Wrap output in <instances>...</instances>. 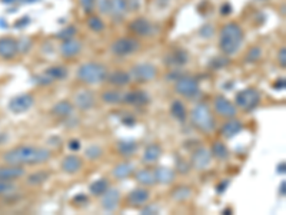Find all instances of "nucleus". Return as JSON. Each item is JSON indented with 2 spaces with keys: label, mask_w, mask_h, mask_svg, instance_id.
Here are the masks:
<instances>
[{
  "label": "nucleus",
  "mask_w": 286,
  "mask_h": 215,
  "mask_svg": "<svg viewBox=\"0 0 286 215\" xmlns=\"http://www.w3.org/2000/svg\"><path fill=\"white\" fill-rule=\"evenodd\" d=\"M211 161H212V154H211V151H208L205 148H199L192 154V165L199 171L209 167Z\"/></svg>",
  "instance_id": "2eb2a0df"
},
{
  "label": "nucleus",
  "mask_w": 286,
  "mask_h": 215,
  "mask_svg": "<svg viewBox=\"0 0 286 215\" xmlns=\"http://www.w3.org/2000/svg\"><path fill=\"white\" fill-rule=\"evenodd\" d=\"M128 12V3L126 0H110V14L116 19L123 17Z\"/></svg>",
  "instance_id": "c85d7f7f"
},
{
  "label": "nucleus",
  "mask_w": 286,
  "mask_h": 215,
  "mask_svg": "<svg viewBox=\"0 0 286 215\" xmlns=\"http://www.w3.org/2000/svg\"><path fill=\"white\" fill-rule=\"evenodd\" d=\"M24 175V168L20 165H10V167H0V181L13 182L14 179L22 178Z\"/></svg>",
  "instance_id": "6ab92c4d"
},
{
  "label": "nucleus",
  "mask_w": 286,
  "mask_h": 215,
  "mask_svg": "<svg viewBox=\"0 0 286 215\" xmlns=\"http://www.w3.org/2000/svg\"><path fill=\"white\" fill-rule=\"evenodd\" d=\"M153 172H155L156 182L163 184V185H169V184H172V182H173V179H175V172H173L170 168L157 167Z\"/></svg>",
  "instance_id": "5701e85b"
},
{
  "label": "nucleus",
  "mask_w": 286,
  "mask_h": 215,
  "mask_svg": "<svg viewBox=\"0 0 286 215\" xmlns=\"http://www.w3.org/2000/svg\"><path fill=\"white\" fill-rule=\"evenodd\" d=\"M120 201V192L116 188H109L103 195H102V208L107 213H113Z\"/></svg>",
  "instance_id": "4468645a"
},
{
  "label": "nucleus",
  "mask_w": 286,
  "mask_h": 215,
  "mask_svg": "<svg viewBox=\"0 0 286 215\" xmlns=\"http://www.w3.org/2000/svg\"><path fill=\"white\" fill-rule=\"evenodd\" d=\"M122 102H125L128 105H133V107H143V105L149 104V96L143 91H132L123 95Z\"/></svg>",
  "instance_id": "f3484780"
},
{
  "label": "nucleus",
  "mask_w": 286,
  "mask_h": 215,
  "mask_svg": "<svg viewBox=\"0 0 286 215\" xmlns=\"http://www.w3.org/2000/svg\"><path fill=\"white\" fill-rule=\"evenodd\" d=\"M50 151L42 146H33V145H23L13 148L7 151L3 159L9 165H37L45 164L50 159Z\"/></svg>",
  "instance_id": "f257e3e1"
},
{
  "label": "nucleus",
  "mask_w": 286,
  "mask_h": 215,
  "mask_svg": "<svg viewBox=\"0 0 286 215\" xmlns=\"http://www.w3.org/2000/svg\"><path fill=\"white\" fill-rule=\"evenodd\" d=\"M175 91L185 98H195L199 95V82L192 76H180L175 84Z\"/></svg>",
  "instance_id": "6e6552de"
},
{
  "label": "nucleus",
  "mask_w": 286,
  "mask_h": 215,
  "mask_svg": "<svg viewBox=\"0 0 286 215\" xmlns=\"http://www.w3.org/2000/svg\"><path fill=\"white\" fill-rule=\"evenodd\" d=\"M107 78V69L102 63L89 62L83 63L77 69V79L87 85H97L105 82Z\"/></svg>",
  "instance_id": "7ed1b4c3"
},
{
  "label": "nucleus",
  "mask_w": 286,
  "mask_h": 215,
  "mask_svg": "<svg viewBox=\"0 0 286 215\" xmlns=\"http://www.w3.org/2000/svg\"><path fill=\"white\" fill-rule=\"evenodd\" d=\"M87 197L86 195H76L74 198H73V203L74 204H87Z\"/></svg>",
  "instance_id": "603ef678"
},
{
  "label": "nucleus",
  "mask_w": 286,
  "mask_h": 215,
  "mask_svg": "<svg viewBox=\"0 0 286 215\" xmlns=\"http://www.w3.org/2000/svg\"><path fill=\"white\" fill-rule=\"evenodd\" d=\"M95 3L96 0H80V4H82V7H83V10L86 13H90L93 10Z\"/></svg>",
  "instance_id": "37998d69"
},
{
  "label": "nucleus",
  "mask_w": 286,
  "mask_h": 215,
  "mask_svg": "<svg viewBox=\"0 0 286 215\" xmlns=\"http://www.w3.org/2000/svg\"><path fill=\"white\" fill-rule=\"evenodd\" d=\"M279 192H281L282 195H285L286 194V182L285 181H282V184H281V187H279Z\"/></svg>",
  "instance_id": "4d7b16f0"
},
{
  "label": "nucleus",
  "mask_w": 286,
  "mask_h": 215,
  "mask_svg": "<svg viewBox=\"0 0 286 215\" xmlns=\"http://www.w3.org/2000/svg\"><path fill=\"white\" fill-rule=\"evenodd\" d=\"M19 53V42L13 37H1L0 39V58L12 59Z\"/></svg>",
  "instance_id": "f8f14e48"
},
{
  "label": "nucleus",
  "mask_w": 286,
  "mask_h": 215,
  "mask_svg": "<svg viewBox=\"0 0 286 215\" xmlns=\"http://www.w3.org/2000/svg\"><path fill=\"white\" fill-rule=\"evenodd\" d=\"M87 26H89V29L92 30V32H102L103 29H105V23H103V20L100 19V17H97V16H90L89 19H87Z\"/></svg>",
  "instance_id": "e433bc0d"
},
{
  "label": "nucleus",
  "mask_w": 286,
  "mask_h": 215,
  "mask_svg": "<svg viewBox=\"0 0 286 215\" xmlns=\"http://www.w3.org/2000/svg\"><path fill=\"white\" fill-rule=\"evenodd\" d=\"M69 149L71 151H79L80 149V142L77 139H72L69 142Z\"/></svg>",
  "instance_id": "3c124183"
},
{
  "label": "nucleus",
  "mask_w": 286,
  "mask_h": 215,
  "mask_svg": "<svg viewBox=\"0 0 286 215\" xmlns=\"http://www.w3.org/2000/svg\"><path fill=\"white\" fill-rule=\"evenodd\" d=\"M99 6L103 13H110V0H99Z\"/></svg>",
  "instance_id": "a18cd8bd"
},
{
  "label": "nucleus",
  "mask_w": 286,
  "mask_h": 215,
  "mask_svg": "<svg viewBox=\"0 0 286 215\" xmlns=\"http://www.w3.org/2000/svg\"><path fill=\"white\" fill-rule=\"evenodd\" d=\"M106 81H109V84L115 85V86H125L131 82V75L123 71H115L112 73H107Z\"/></svg>",
  "instance_id": "b1692460"
},
{
  "label": "nucleus",
  "mask_w": 286,
  "mask_h": 215,
  "mask_svg": "<svg viewBox=\"0 0 286 215\" xmlns=\"http://www.w3.org/2000/svg\"><path fill=\"white\" fill-rule=\"evenodd\" d=\"M178 169L182 172V174H185V172H188V171H189V164H186L185 161H179Z\"/></svg>",
  "instance_id": "8fccbe9b"
},
{
  "label": "nucleus",
  "mask_w": 286,
  "mask_h": 215,
  "mask_svg": "<svg viewBox=\"0 0 286 215\" xmlns=\"http://www.w3.org/2000/svg\"><path fill=\"white\" fill-rule=\"evenodd\" d=\"M149 198H150V192L146 188H136L128 194V204L131 207H143L149 201Z\"/></svg>",
  "instance_id": "a211bd4d"
},
{
  "label": "nucleus",
  "mask_w": 286,
  "mask_h": 215,
  "mask_svg": "<svg viewBox=\"0 0 286 215\" xmlns=\"http://www.w3.org/2000/svg\"><path fill=\"white\" fill-rule=\"evenodd\" d=\"M82 50V43L79 40H76L74 37H71V39H65L63 43L60 45V53L63 58H74L80 53Z\"/></svg>",
  "instance_id": "dca6fc26"
},
{
  "label": "nucleus",
  "mask_w": 286,
  "mask_h": 215,
  "mask_svg": "<svg viewBox=\"0 0 286 215\" xmlns=\"http://www.w3.org/2000/svg\"><path fill=\"white\" fill-rule=\"evenodd\" d=\"M16 190V187L13 185L12 182H9V181H0V197L1 195H7V194H10Z\"/></svg>",
  "instance_id": "a19ab883"
},
{
  "label": "nucleus",
  "mask_w": 286,
  "mask_h": 215,
  "mask_svg": "<svg viewBox=\"0 0 286 215\" xmlns=\"http://www.w3.org/2000/svg\"><path fill=\"white\" fill-rule=\"evenodd\" d=\"M235 101H236V105L239 108L250 112L261 104V94L255 88H248V89H243V91L238 92Z\"/></svg>",
  "instance_id": "39448f33"
},
{
  "label": "nucleus",
  "mask_w": 286,
  "mask_h": 215,
  "mask_svg": "<svg viewBox=\"0 0 286 215\" xmlns=\"http://www.w3.org/2000/svg\"><path fill=\"white\" fill-rule=\"evenodd\" d=\"M76 35V27H73V26H69V27H66L63 32H60L59 37H63V40L65 39H71V37H73V36Z\"/></svg>",
  "instance_id": "79ce46f5"
},
{
  "label": "nucleus",
  "mask_w": 286,
  "mask_h": 215,
  "mask_svg": "<svg viewBox=\"0 0 286 215\" xmlns=\"http://www.w3.org/2000/svg\"><path fill=\"white\" fill-rule=\"evenodd\" d=\"M139 42L133 37H120V39H116L112 46H110V50L113 55L116 56H129L132 53H135L138 49H139Z\"/></svg>",
  "instance_id": "0eeeda50"
},
{
  "label": "nucleus",
  "mask_w": 286,
  "mask_h": 215,
  "mask_svg": "<svg viewBox=\"0 0 286 215\" xmlns=\"http://www.w3.org/2000/svg\"><path fill=\"white\" fill-rule=\"evenodd\" d=\"M95 94H93L92 91H89V89H83V91H80V92H77V94L74 95V105L79 108V109H82V110L92 109V108L95 107Z\"/></svg>",
  "instance_id": "ddd939ff"
},
{
  "label": "nucleus",
  "mask_w": 286,
  "mask_h": 215,
  "mask_svg": "<svg viewBox=\"0 0 286 215\" xmlns=\"http://www.w3.org/2000/svg\"><path fill=\"white\" fill-rule=\"evenodd\" d=\"M211 154H212L216 159H219V161H226L227 158H229V151H227L226 145L223 142H214V145H212Z\"/></svg>",
  "instance_id": "473e14b6"
},
{
  "label": "nucleus",
  "mask_w": 286,
  "mask_h": 215,
  "mask_svg": "<svg viewBox=\"0 0 286 215\" xmlns=\"http://www.w3.org/2000/svg\"><path fill=\"white\" fill-rule=\"evenodd\" d=\"M261 56H262V49L255 46V48H252L249 52H248L246 60H248V62H256L258 59H261Z\"/></svg>",
  "instance_id": "ea45409f"
},
{
  "label": "nucleus",
  "mask_w": 286,
  "mask_h": 215,
  "mask_svg": "<svg viewBox=\"0 0 286 215\" xmlns=\"http://www.w3.org/2000/svg\"><path fill=\"white\" fill-rule=\"evenodd\" d=\"M170 113L172 116L179 122H185L186 116H188V112H186V108L185 105L180 102V101H175L172 105H170Z\"/></svg>",
  "instance_id": "c756f323"
},
{
  "label": "nucleus",
  "mask_w": 286,
  "mask_h": 215,
  "mask_svg": "<svg viewBox=\"0 0 286 215\" xmlns=\"http://www.w3.org/2000/svg\"><path fill=\"white\" fill-rule=\"evenodd\" d=\"M226 187H227V182H225V184L222 182V184H220V185H219V187L216 188V191H217V194H222V192L226 190Z\"/></svg>",
  "instance_id": "5fc2aeb1"
},
{
  "label": "nucleus",
  "mask_w": 286,
  "mask_h": 215,
  "mask_svg": "<svg viewBox=\"0 0 286 215\" xmlns=\"http://www.w3.org/2000/svg\"><path fill=\"white\" fill-rule=\"evenodd\" d=\"M83 167V161L77 155H68L62 161V169L66 174H77Z\"/></svg>",
  "instance_id": "aec40b11"
},
{
  "label": "nucleus",
  "mask_w": 286,
  "mask_h": 215,
  "mask_svg": "<svg viewBox=\"0 0 286 215\" xmlns=\"http://www.w3.org/2000/svg\"><path fill=\"white\" fill-rule=\"evenodd\" d=\"M162 156V148L157 143H152L149 146H146L144 152H143L142 161L146 164H155L156 161H159V158Z\"/></svg>",
  "instance_id": "4be33fe9"
},
{
  "label": "nucleus",
  "mask_w": 286,
  "mask_h": 215,
  "mask_svg": "<svg viewBox=\"0 0 286 215\" xmlns=\"http://www.w3.org/2000/svg\"><path fill=\"white\" fill-rule=\"evenodd\" d=\"M230 10H232V9H230V6H229V4H225V6H222V10H220V13H222V14H227V13H230Z\"/></svg>",
  "instance_id": "6e6d98bb"
},
{
  "label": "nucleus",
  "mask_w": 286,
  "mask_h": 215,
  "mask_svg": "<svg viewBox=\"0 0 286 215\" xmlns=\"http://www.w3.org/2000/svg\"><path fill=\"white\" fill-rule=\"evenodd\" d=\"M43 73L52 81V84L55 81H63V79L68 78V69L65 66H52V68L46 69Z\"/></svg>",
  "instance_id": "bb28decb"
},
{
  "label": "nucleus",
  "mask_w": 286,
  "mask_h": 215,
  "mask_svg": "<svg viewBox=\"0 0 286 215\" xmlns=\"http://www.w3.org/2000/svg\"><path fill=\"white\" fill-rule=\"evenodd\" d=\"M214 107L216 113L220 115V116H223V118H233V116H236V113H238L236 107H235L227 98H225V96H216Z\"/></svg>",
  "instance_id": "9d476101"
},
{
  "label": "nucleus",
  "mask_w": 286,
  "mask_h": 215,
  "mask_svg": "<svg viewBox=\"0 0 286 215\" xmlns=\"http://www.w3.org/2000/svg\"><path fill=\"white\" fill-rule=\"evenodd\" d=\"M192 122L193 125L199 129V131L209 133V132L214 131L216 122L214 118L212 116L211 108L208 107L206 104H198L196 107L192 109Z\"/></svg>",
  "instance_id": "20e7f679"
},
{
  "label": "nucleus",
  "mask_w": 286,
  "mask_h": 215,
  "mask_svg": "<svg viewBox=\"0 0 286 215\" xmlns=\"http://www.w3.org/2000/svg\"><path fill=\"white\" fill-rule=\"evenodd\" d=\"M278 172H279V174H285V164H281V165H279Z\"/></svg>",
  "instance_id": "bf43d9fd"
},
{
  "label": "nucleus",
  "mask_w": 286,
  "mask_h": 215,
  "mask_svg": "<svg viewBox=\"0 0 286 215\" xmlns=\"http://www.w3.org/2000/svg\"><path fill=\"white\" fill-rule=\"evenodd\" d=\"M243 43V30L238 23H226L219 36V48L223 52V55L230 56L238 53L239 49L242 48Z\"/></svg>",
  "instance_id": "f03ea898"
},
{
  "label": "nucleus",
  "mask_w": 286,
  "mask_h": 215,
  "mask_svg": "<svg viewBox=\"0 0 286 215\" xmlns=\"http://www.w3.org/2000/svg\"><path fill=\"white\" fill-rule=\"evenodd\" d=\"M3 1H7V3H9V1H13V0H3Z\"/></svg>",
  "instance_id": "680f3d73"
},
{
  "label": "nucleus",
  "mask_w": 286,
  "mask_h": 215,
  "mask_svg": "<svg viewBox=\"0 0 286 215\" xmlns=\"http://www.w3.org/2000/svg\"><path fill=\"white\" fill-rule=\"evenodd\" d=\"M230 213H232V210H230V208H226V210L223 211V214H226V215H229Z\"/></svg>",
  "instance_id": "052dcab7"
},
{
  "label": "nucleus",
  "mask_w": 286,
  "mask_h": 215,
  "mask_svg": "<svg viewBox=\"0 0 286 215\" xmlns=\"http://www.w3.org/2000/svg\"><path fill=\"white\" fill-rule=\"evenodd\" d=\"M129 75H131V79H133L135 82L146 84V82H150L155 79L157 69L152 63H138L132 68Z\"/></svg>",
  "instance_id": "423d86ee"
},
{
  "label": "nucleus",
  "mask_w": 286,
  "mask_h": 215,
  "mask_svg": "<svg viewBox=\"0 0 286 215\" xmlns=\"http://www.w3.org/2000/svg\"><path fill=\"white\" fill-rule=\"evenodd\" d=\"M35 105V99L32 95H23L14 96L13 99H10L9 102V109L12 110L13 113H24L29 109H32V107Z\"/></svg>",
  "instance_id": "1a4fd4ad"
},
{
  "label": "nucleus",
  "mask_w": 286,
  "mask_h": 215,
  "mask_svg": "<svg viewBox=\"0 0 286 215\" xmlns=\"http://www.w3.org/2000/svg\"><path fill=\"white\" fill-rule=\"evenodd\" d=\"M278 59H279V63H281V66L282 68H286V49L282 48L279 50V56H278Z\"/></svg>",
  "instance_id": "de8ad7c7"
},
{
  "label": "nucleus",
  "mask_w": 286,
  "mask_h": 215,
  "mask_svg": "<svg viewBox=\"0 0 286 215\" xmlns=\"http://www.w3.org/2000/svg\"><path fill=\"white\" fill-rule=\"evenodd\" d=\"M135 179L141 184V185H147V187H152L156 184L155 172L150 171V169H141L135 174Z\"/></svg>",
  "instance_id": "a878e982"
},
{
  "label": "nucleus",
  "mask_w": 286,
  "mask_h": 215,
  "mask_svg": "<svg viewBox=\"0 0 286 215\" xmlns=\"http://www.w3.org/2000/svg\"><path fill=\"white\" fill-rule=\"evenodd\" d=\"M123 123L131 126V125H135V119L133 118H126V119H123Z\"/></svg>",
  "instance_id": "13d9d810"
},
{
  "label": "nucleus",
  "mask_w": 286,
  "mask_h": 215,
  "mask_svg": "<svg viewBox=\"0 0 286 215\" xmlns=\"http://www.w3.org/2000/svg\"><path fill=\"white\" fill-rule=\"evenodd\" d=\"M73 110H74V107L72 105L69 101H60V102H58L55 107L52 108L53 115H56V116H59V118H68V116H71L72 113H73Z\"/></svg>",
  "instance_id": "393cba45"
},
{
  "label": "nucleus",
  "mask_w": 286,
  "mask_h": 215,
  "mask_svg": "<svg viewBox=\"0 0 286 215\" xmlns=\"http://www.w3.org/2000/svg\"><path fill=\"white\" fill-rule=\"evenodd\" d=\"M226 63H227L226 58H216V59H214V62H211V66H214V69H219V68L226 66Z\"/></svg>",
  "instance_id": "c03bdc74"
},
{
  "label": "nucleus",
  "mask_w": 286,
  "mask_h": 215,
  "mask_svg": "<svg viewBox=\"0 0 286 215\" xmlns=\"http://www.w3.org/2000/svg\"><path fill=\"white\" fill-rule=\"evenodd\" d=\"M274 88L276 89V91H284L286 88V81H285V78H281V79H278L276 82L274 84Z\"/></svg>",
  "instance_id": "09e8293b"
},
{
  "label": "nucleus",
  "mask_w": 286,
  "mask_h": 215,
  "mask_svg": "<svg viewBox=\"0 0 286 215\" xmlns=\"http://www.w3.org/2000/svg\"><path fill=\"white\" fill-rule=\"evenodd\" d=\"M128 3V10H138L141 6V0H126Z\"/></svg>",
  "instance_id": "49530a36"
},
{
  "label": "nucleus",
  "mask_w": 286,
  "mask_h": 215,
  "mask_svg": "<svg viewBox=\"0 0 286 215\" xmlns=\"http://www.w3.org/2000/svg\"><path fill=\"white\" fill-rule=\"evenodd\" d=\"M103 154V151H102V148L99 146V145H96V143H92V145H89L87 148H86V151H84V155L87 159H90V161H96V159H99L100 156Z\"/></svg>",
  "instance_id": "c9c22d12"
},
{
  "label": "nucleus",
  "mask_w": 286,
  "mask_h": 215,
  "mask_svg": "<svg viewBox=\"0 0 286 215\" xmlns=\"http://www.w3.org/2000/svg\"><path fill=\"white\" fill-rule=\"evenodd\" d=\"M118 151L120 155L132 156L136 154L138 151V143L135 141H120L118 142Z\"/></svg>",
  "instance_id": "7c9ffc66"
},
{
  "label": "nucleus",
  "mask_w": 286,
  "mask_h": 215,
  "mask_svg": "<svg viewBox=\"0 0 286 215\" xmlns=\"http://www.w3.org/2000/svg\"><path fill=\"white\" fill-rule=\"evenodd\" d=\"M122 98L123 95L118 92V91H106L102 94V101L105 104H109V105H116V104H120L122 102Z\"/></svg>",
  "instance_id": "f704fd0d"
},
{
  "label": "nucleus",
  "mask_w": 286,
  "mask_h": 215,
  "mask_svg": "<svg viewBox=\"0 0 286 215\" xmlns=\"http://www.w3.org/2000/svg\"><path fill=\"white\" fill-rule=\"evenodd\" d=\"M169 62L172 63V65H175V66H182V65H185L186 62H188V55L185 53V52H175V53H172V56L169 58Z\"/></svg>",
  "instance_id": "4c0bfd02"
},
{
  "label": "nucleus",
  "mask_w": 286,
  "mask_h": 215,
  "mask_svg": "<svg viewBox=\"0 0 286 215\" xmlns=\"http://www.w3.org/2000/svg\"><path fill=\"white\" fill-rule=\"evenodd\" d=\"M49 178H50V174L48 171H37V172H33L27 177V184L29 185H42Z\"/></svg>",
  "instance_id": "72a5a7b5"
},
{
  "label": "nucleus",
  "mask_w": 286,
  "mask_h": 215,
  "mask_svg": "<svg viewBox=\"0 0 286 215\" xmlns=\"http://www.w3.org/2000/svg\"><path fill=\"white\" fill-rule=\"evenodd\" d=\"M191 194H192L191 188H188V187H179L176 190H173L172 197H173L175 200H178V201H183V200L189 198Z\"/></svg>",
  "instance_id": "58836bf2"
},
{
  "label": "nucleus",
  "mask_w": 286,
  "mask_h": 215,
  "mask_svg": "<svg viewBox=\"0 0 286 215\" xmlns=\"http://www.w3.org/2000/svg\"><path fill=\"white\" fill-rule=\"evenodd\" d=\"M133 169H135L133 164H131V162H122V164H119V165L115 167V169H113V175H115L118 179L128 178L132 172H133Z\"/></svg>",
  "instance_id": "2f4dec72"
},
{
  "label": "nucleus",
  "mask_w": 286,
  "mask_h": 215,
  "mask_svg": "<svg viewBox=\"0 0 286 215\" xmlns=\"http://www.w3.org/2000/svg\"><path fill=\"white\" fill-rule=\"evenodd\" d=\"M155 214V213H157V210L156 208H153V207H149V208H143L142 210V214Z\"/></svg>",
  "instance_id": "864d4df0"
},
{
  "label": "nucleus",
  "mask_w": 286,
  "mask_h": 215,
  "mask_svg": "<svg viewBox=\"0 0 286 215\" xmlns=\"http://www.w3.org/2000/svg\"><path fill=\"white\" fill-rule=\"evenodd\" d=\"M109 188H110L109 181L105 178H100V179H96L95 182H92V184H90L89 191H90L92 195H95V197H102V195H103V194H105Z\"/></svg>",
  "instance_id": "cd10ccee"
},
{
  "label": "nucleus",
  "mask_w": 286,
  "mask_h": 215,
  "mask_svg": "<svg viewBox=\"0 0 286 215\" xmlns=\"http://www.w3.org/2000/svg\"><path fill=\"white\" fill-rule=\"evenodd\" d=\"M129 29L138 36H150L155 33V24L146 17H136L129 23Z\"/></svg>",
  "instance_id": "9b49d317"
},
{
  "label": "nucleus",
  "mask_w": 286,
  "mask_h": 215,
  "mask_svg": "<svg viewBox=\"0 0 286 215\" xmlns=\"http://www.w3.org/2000/svg\"><path fill=\"white\" fill-rule=\"evenodd\" d=\"M242 129H243V125H242V122H240V120L230 119V120H227L226 123L222 126L220 133H222L226 139H230V138H233V136H236L238 133H240Z\"/></svg>",
  "instance_id": "412c9836"
}]
</instances>
